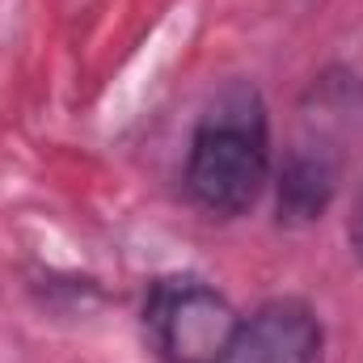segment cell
<instances>
[{
    "mask_svg": "<svg viewBox=\"0 0 363 363\" xmlns=\"http://www.w3.org/2000/svg\"><path fill=\"white\" fill-rule=\"evenodd\" d=\"M347 245L355 254V262L363 267V178L351 194V216H347Z\"/></svg>",
    "mask_w": 363,
    "mask_h": 363,
    "instance_id": "cell-5",
    "label": "cell"
},
{
    "mask_svg": "<svg viewBox=\"0 0 363 363\" xmlns=\"http://www.w3.org/2000/svg\"><path fill=\"white\" fill-rule=\"evenodd\" d=\"M140 321L157 363H216L241 313L216 283L178 271L144 287Z\"/></svg>",
    "mask_w": 363,
    "mask_h": 363,
    "instance_id": "cell-3",
    "label": "cell"
},
{
    "mask_svg": "<svg viewBox=\"0 0 363 363\" xmlns=\"http://www.w3.org/2000/svg\"><path fill=\"white\" fill-rule=\"evenodd\" d=\"M274 178L271 110L254 81L233 77L211 93L190 127L182 190L211 220H237L258 207Z\"/></svg>",
    "mask_w": 363,
    "mask_h": 363,
    "instance_id": "cell-1",
    "label": "cell"
},
{
    "mask_svg": "<svg viewBox=\"0 0 363 363\" xmlns=\"http://www.w3.org/2000/svg\"><path fill=\"white\" fill-rule=\"evenodd\" d=\"M363 135V77L355 68H325L296 106V131L274 161V224L308 228L342 194L351 144Z\"/></svg>",
    "mask_w": 363,
    "mask_h": 363,
    "instance_id": "cell-2",
    "label": "cell"
},
{
    "mask_svg": "<svg viewBox=\"0 0 363 363\" xmlns=\"http://www.w3.org/2000/svg\"><path fill=\"white\" fill-rule=\"evenodd\" d=\"M216 363H325L321 313L300 296H271L241 313Z\"/></svg>",
    "mask_w": 363,
    "mask_h": 363,
    "instance_id": "cell-4",
    "label": "cell"
}]
</instances>
